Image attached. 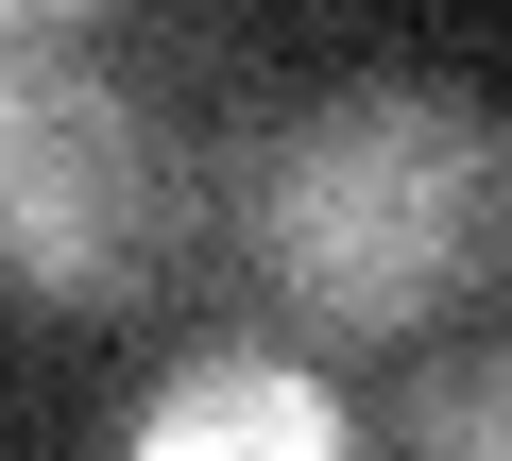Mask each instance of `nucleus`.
Segmentation results:
<instances>
[{"instance_id": "nucleus-4", "label": "nucleus", "mask_w": 512, "mask_h": 461, "mask_svg": "<svg viewBox=\"0 0 512 461\" xmlns=\"http://www.w3.org/2000/svg\"><path fill=\"white\" fill-rule=\"evenodd\" d=\"M495 427H512L495 342H461V359H444V376H410V410H393V444H427V461H495Z\"/></svg>"}, {"instance_id": "nucleus-1", "label": "nucleus", "mask_w": 512, "mask_h": 461, "mask_svg": "<svg viewBox=\"0 0 512 461\" xmlns=\"http://www.w3.org/2000/svg\"><path fill=\"white\" fill-rule=\"evenodd\" d=\"M239 257H256V291H274L308 342H427L444 308H478L495 257H512L495 86L393 69V86L308 103L239 171Z\"/></svg>"}, {"instance_id": "nucleus-5", "label": "nucleus", "mask_w": 512, "mask_h": 461, "mask_svg": "<svg viewBox=\"0 0 512 461\" xmlns=\"http://www.w3.org/2000/svg\"><path fill=\"white\" fill-rule=\"evenodd\" d=\"M69 18H103V0H0V35H69Z\"/></svg>"}, {"instance_id": "nucleus-3", "label": "nucleus", "mask_w": 512, "mask_h": 461, "mask_svg": "<svg viewBox=\"0 0 512 461\" xmlns=\"http://www.w3.org/2000/svg\"><path fill=\"white\" fill-rule=\"evenodd\" d=\"M120 444L137 461H342V393L308 359H274V342H222V359L154 376L120 410Z\"/></svg>"}, {"instance_id": "nucleus-2", "label": "nucleus", "mask_w": 512, "mask_h": 461, "mask_svg": "<svg viewBox=\"0 0 512 461\" xmlns=\"http://www.w3.org/2000/svg\"><path fill=\"white\" fill-rule=\"evenodd\" d=\"M188 240L171 137L52 35H0V291L18 308H120Z\"/></svg>"}]
</instances>
